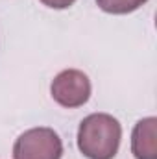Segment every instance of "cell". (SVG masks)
Returning <instances> with one entry per match:
<instances>
[{"instance_id":"obj_1","label":"cell","mask_w":157,"mask_h":159,"mask_svg":"<svg viewBox=\"0 0 157 159\" xmlns=\"http://www.w3.org/2000/svg\"><path fill=\"white\" fill-rule=\"evenodd\" d=\"M122 128L109 113H92L78 128V148L89 159H113L118 152Z\"/></svg>"},{"instance_id":"obj_2","label":"cell","mask_w":157,"mask_h":159,"mask_svg":"<svg viewBox=\"0 0 157 159\" xmlns=\"http://www.w3.org/2000/svg\"><path fill=\"white\" fill-rule=\"evenodd\" d=\"M63 143L52 128H32L13 144V159H61Z\"/></svg>"},{"instance_id":"obj_3","label":"cell","mask_w":157,"mask_h":159,"mask_svg":"<svg viewBox=\"0 0 157 159\" xmlns=\"http://www.w3.org/2000/svg\"><path fill=\"white\" fill-rule=\"evenodd\" d=\"M50 94L59 106L67 109L81 107L91 98V80L78 69L61 70L52 80Z\"/></svg>"},{"instance_id":"obj_4","label":"cell","mask_w":157,"mask_h":159,"mask_svg":"<svg viewBox=\"0 0 157 159\" xmlns=\"http://www.w3.org/2000/svg\"><path fill=\"white\" fill-rule=\"evenodd\" d=\"M131 154L135 159H157V119L139 120L131 133Z\"/></svg>"},{"instance_id":"obj_5","label":"cell","mask_w":157,"mask_h":159,"mask_svg":"<svg viewBox=\"0 0 157 159\" xmlns=\"http://www.w3.org/2000/svg\"><path fill=\"white\" fill-rule=\"evenodd\" d=\"M148 0H96L98 7L105 13L111 15H126L131 13L135 9H139L141 6H144Z\"/></svg>"},{"instance_id":"obj_6","label":"cell","mask_w":157,"mask_h":159,"mask_svg":"<svg viewBox=\"0 0 157 159\" xmlns=\"http://www.w3.org/2000/svg\"><path fill=\"white\" fill-rule=\"evenodd\" d=\"M46 7H52V9H67L70 7L76 0H41Z\"/></svg>"}]
</instances>
